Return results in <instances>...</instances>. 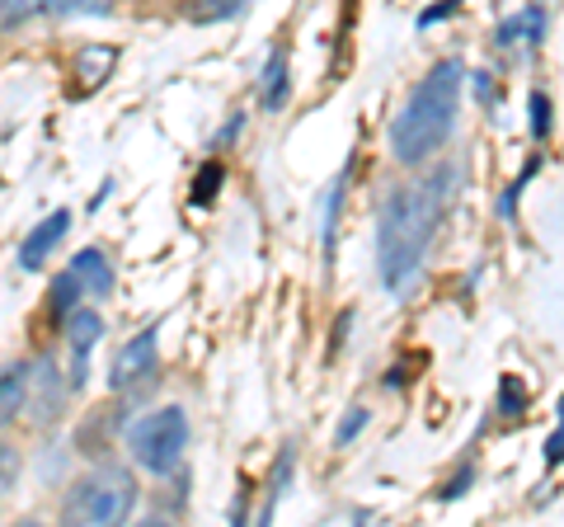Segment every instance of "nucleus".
<instances>
[{"label": "nucleus", "instance_id": "aec40b11", "mask_svg": "<svg viewBox=\"0 0 564 527\" xmlns=\"http://www.w3.org/2000/svg\"><path fill=\"white\" fill-rule=\"evenodd\" d=\"M545 456H551V462H560V433H551V443H545Z\"/></svg>", "mask_w": 564, "mask_h": 527}, {"label": "nucleus", "instance_id": "20e7f679", "mask_svg": "<svg viewBox=\"0 0 564 527\" xmlns=\"http://www.w3.org/2000/svg\"><path fill=\"white\" fill-rule=\"evenodd\" d=\"M188 448V419L180 406H165V410H151L141 415L137 424L128 429V452L137 466L155 471V476H170L180 466V456Z\"/></svg>", "mask_w": 564, "mask_h": 527}, {"label": "nucleus", "instance_id": "2eb2a0df", "mask_svg": "<svg viewBox=\"0 0 564 527\" xmlns=\"http://www.w3.org/2000/svg\"><path fill=\"white\" fill-rule=\"evenodd\" d=\"M76 292H80V278L76 273H62L57 288H52V306H57V315H66L70 306H76Z\"/></svg>", "mask_w": 564, "mask_h": 527}, {"label": "nucleus", "instance_id": "f3484780", "mask_svg": "<svg viewBox=\"0 0 564 527\" xmlns=\"http://www.w3.org/2000/svg\"><path fill=\"white\" fill-rule=\"evenodd\" d=\"M217 189H221V165H207L198 174V189H193V203H212L217 198Z\"/></svg>", "mask_w": 564, "mask_h": 527}, {"label": "nucleus", "instance_id": "0eeeda50", "mask_svg": "<svg viewBox=\"0 0 564 527\" xmlns=\"http://www.w3.org/2000/svg\"><path fill=\"white\" fill-rule=\"evenodd\" d=\"M70 273L80 278V288L90 297H109L113 292V269H109V259H104L99 250H80L76 259H70Z\"/></svg>", "mask_w": 564, "mask_h": 527}, {"label": "nucleus", "instance_id": "423d86ee", "mask_svg": "<svg viewBox=\"0 0 564 527\" xmlns=\"http://www.w3.org/2000/svg\"><path fill=\"white\" fill-rule=\"evenodd\" d=\"M66 226H70V213H66V207H57L52 217H43L39 226H33L29 240L20 245V264H24V269H39V264H43L52 250H57V240L66 236Z\"/></svg>", "mask_w": 564, "mask_h": 527}, {"label": "nucleus", "instance_id": "f8f14e48", "mask_svg": "<svg viewBox=\"0 0 564 527\" xmlns=\"http://www.w3.org/2000/svg\"><path fill=\"white\" fill-rule=\"evenodd\" d=\"M282 95H288V62L269 57V72H263V109H282Z\"/></svg>", "mask_w": 564, "mask_h": 527}, {"label": "nucleus", "instance_id": "4468645a", "mask_svg": "<svg viewBox=\"0 0 564 527\" xmlns=\"http://www.w3.org/2000/svg\"><path fill=\"white\" fill-rule=\"evenodd\" d=\"M245 6V0H193L188 6V20L193 24H212V20H231V14Z\"/></svg>", "mask_w": 564, "mask_h": 527}, {"label": "nucleus", "instance_id": "ddd939ff", "mask_svg": "<svg viewBox=\"0 0 564 527\" xmlns=\"http://www.w3.org/2000/svg\"><path fill=\"white\" fill-rule=\"evenodd\" d=\"M545 33V14L541 10H527V14H518V20H508L503 29H499V43H513V39H541Z\"/></svg>", "mask_w": 564, "mask_h": 527}, {"label": "nucleus", "instance_id": "6e6552de", "mask_svg": "<svg viewBox=\"0 0 564 527\" xmlns=\"http://www.w3.org/2000/svg\"><path fill=\"white\" fill-rule=\"evenodd\" d=\"M104 335V321L95 315V306H70L66 311V340H70V348H76V363L85 367V354H90V344Z\"/></svg>", "mask_w": 564, "mask_h": 527}, {"label": "nucleus", "instance_id": "1a4fd4ad", "mask_svg": "<svg viewBox=\"0 0 564 527\" xmlns=\"http://www.w3.org/2000/svg\"><path fill=\"white\" fill-rule=\"evenodd\" d=\"M29 406V367H0V429Z\"/></svg>", "mask_w": 564, "mask_h": 527}, {"label": "nucleus", "instance_id": "a211bd4d", "mask_svg": "<svg viewBox=\"0 0 564 527\" xmlns=\"http://www.w3.org/2000/svg\"><path fill=\"white\" fill-rule=\"evenodd\" d=\"M532 132L536 137L551 132V99H545V95H532Z\"/></svg>", "mask_w": 564, "mask_h": 527}, {"label": "nucleus", "instance_id": "9d476101", "mask_svg": "<svg viewBox=\"0 0 564 527\" xmlns=\"http://www.w3.org/2000/svg\"><path fill=\"white\" fill-rule=\"evenodd\" d=\"M113 62H118V52H113L109 43H99V47H85V52H80V62H76L80 90H90V85H104V80H109Z\"/></svg>", "mask_w": 564, "mask_h": 527}, {"label": "nucleus", "instance_id": "39448f33", "mask_svg": "<svg viewBox=\"0 0 564 527\" xmlns=\"http://www.w3.org/2000/svg\"><path fill=\"white\" fill-rule=\"evenodd\" d=\"M155 373V330H147V335H137L132 344H122V354L113 358V386L118 391H128L132 381H147Z\"/></svg>", "mask_w": 564, "mask_h": 527}, {"label": "nucleus", "instance_id": "f03ea898", "mask_svg": "<svg viewBox=\"0 0 564 527\" xmlns=\"http://www.w3.org/2000/svg\"><path fill=\"white\" fill-rule=\"evenodd\" d=\"M462 62H437L410 90L391 122V155L400 165H423L452 137L456 109H462Z\"/></svg>", "mask_w": 564, "mask_h": 527}, {"label": "nucleus", "instance_id": "6ab92c4d", "mask_svg": "<svg viewBox=\"0 0 564 527\" xmlns=\"http://www.w3.org/2000/svg\"><path fill=\"white\" fill-rule=\"evenodd\" d=\"M503 415H522V386L503 381Z\"/></svg>", "mask_w": 564, "mask_h": 527}, {"label": "nucleus", "instance_id": "dca6fc26", "mask_svg": "<svg viewBox=\"0 0 564 527\" xmlns=\"http://www.w3.org/2000/svg\"><path fill=\"white\" fill-rule=\"evenodd\" d=\"M362 429H367V410L358 406V410H348V415H344L339 433H334V448H348V443H352V433H362Z\"/></svg>", "mask_w": 564, "mask_h": 527}, {"label": "nucleus", "instance_id": "9b49d317", "mask_svg": "<svg viewBox=\"0 0 564 527\" xmlns=\"http://www.w3.org/2000/svg\"><path fill=\"white\" fill-rule=\"evenodd\" d=\"M10 10H47V14H109L113 0H6Z\"/></svg>", "mask_w": 564, "mask_h": 527}, {"label": "nucleus", "instance_id": "f257e3e1", "mask_svg": "<svg viewBox=\"0 0 564 527\" xmlns=\"http://www.w3.org/2000/svg\"><path fill=\"white\" fill-rule=\"evenodd\" d=\"M447 180H452V170L437 174V180L400 184L391 198H386L377 255H381V283L391 292L404 288L419 273L423 250H429L437 217H443V203H447Z\"/></svg>", "mask_w": 564, "mask_h": 527}, {"label": "nucleus", "instance_id": "7ed1b4c3", "mask_svg": "<svg viewBox=\"0 0 564 527\" xmlns=\"http://www.w3.org/2000/svg\"><path fill=\"white\" fill-rule=\"evenodd\" d=\"M137 504V481L132 471H118V466H104V471H90L70 485L66 495V523L76 527H118L128 523Z\"/></svg>", "mask_w": 564, "mask_h": 527}]
</instances>
